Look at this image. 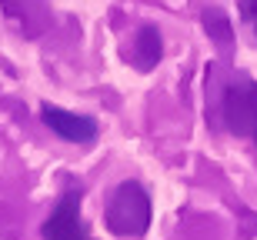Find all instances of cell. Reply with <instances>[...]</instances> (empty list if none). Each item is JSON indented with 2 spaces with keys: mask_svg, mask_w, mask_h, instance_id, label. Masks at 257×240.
Masks as SVG:
<instances>
[{
  "mask_svg": "<svg viewBox=\"0 0 257 240\" xmlns=\"http://www.w3.org/2000/svg\"><path fill=\"white\" fill-rule=\"evenodd\" d=\"M151 217H154V207H151V193L144 190V183L137 180L117 183V190L110 193L107 210H104L107 230L124 240H141L151 230Z\"/></svg>",
  "mask_w": 257,
  "mask_h": 240,
  "instance_id": "cell-1",
  "label": "cell"
},
{
  "mask_svg": "<svg viewBox=\"0 0 257 240\" xmlns=\"http://www.w3.org/2000/svg\"><path fill=\"white\" fill-rule=\"evenodd\" d=\"M224 124L230 134L244 137L257 144V84L254 80H237L224 90V104H220Z\"/></svg>",
  "mask_w": 257,
  "mask_h": 240,
  "instance_id": "cell-2",
  "label": "cell"
},
{
  "mask_svg": "<svg viewBox=\"0 0 257 240\" xmlns=\"http://www.w3.org/2000/svg\"><path fill=\"white\" fill-rule=\"evenodd\" d=\"M80 197H84L80 187H70L60 193L57 207L50 210V217L40 227L44 240H87L84 220H80Z\"/></svg>",
  "mask_w": 257,
  "mask_h": 240,
  "instance_id": "cell-3",
  "label": "cell"
},
{
  "mask_svg": "<svg viewBox=\"0 0 257 240\" xmlns=\"http://www.w3.org/2000/svg\"><path fill=\"white\" fill-rule=\"evenodd\" d=\"M40 120L67 144H94L97 140V120L87 114H74L54 104H40Z\"/></svg>",
  "mask_w": 257,
  "mask_h": 240,
  "instance_id": "cell-4",
  "label": "cell"
},
{
  "mask_svg": "<svg viewBox=\"0 0 257 240\" xmlns=\"http://www.w3.org/2000/svg\"><path fill=\"white\" fill-rule=\"evenodd\" d=\"M124 57L131 60L134 67L141 70V74H151L164 57V40H161V30L151 27V24H144L137 34H134L131 47L124 50Z\"/></svg>",
  "mask_w": 257,
  "mask_h": 240,
  "instance_id": "cell-5",
  "label": "cell"
},
{
  "mask_svg": "<svg viewBox=\"0 0 257 240\" xmlns=\"http://www.w3.org/2000/svg\"><path fill=\"white\" fill-rule=\"evenodd\" d=\"M204 30L210 34V40L217 44H227L230 40V20L224 10H204Z\"/></svg>",
  "mask_w": 257,
  "mask_h": 240,
  "instance_id": "cell-6",
  "label": "cell"
},
{
  "mask_svg": "<svg viewBox=\"0 0 257 240\" xmlns=\"http://www.w3.org/2000/svg\"><path fill=\"white\" fill-rule=\"evenodd\" d=\"M237 10L244 17V24L254 30V37H257V0H237Z\"/></svg>",
  "mask_w": 257,
  "mask_h": 240,
  "instance_id": "cell-7",
  "label": "cell"
}]
</instances>
